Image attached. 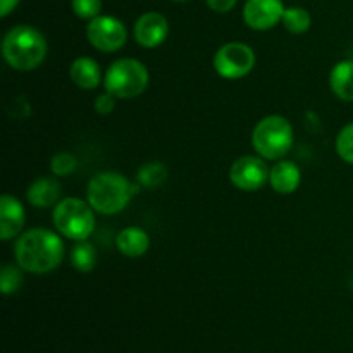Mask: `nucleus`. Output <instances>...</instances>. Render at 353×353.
<instances>
[{
  "label": "nucleus",
  "mask_w": 353,
  "mask_h": 353,
  "mask_svg": "<svg viewBox=\"0 0 353 353\" xmlns=\"http://www.w3.org/2000/svg\"><path fill=\"white\" fill-rule=\"evenodd\" d=\"M19 0H0V16L6 17L17 7Z\"/></svg>",
  "instance_id": "nucleus-27"
},
{
  "label": "nucleus",
  "mask_w": 353,
  "mask_h": 353,
  "mask_svg": "<svg viewBox=\"0 0 353 353\" xmlns=\"http://www.w3.org/2000/svg\"><path fill=\"white\" fill-rule=\"evenodd\" d=\"M61 183L55 178H38L31 183L26 192L28 202L38 209H47V207L57 205L61 202Z\"/></svg>",
  "instance_id": "nucleus-13"
},
{
  "label": "nucleus",
  "mask_w": 353,
  "mask_h": 353,
  "mask_svg": "<svg viewBox=\"0 0 353 353\" xmlns=\"http://www.w3.org/2000/svg\"><path fill=\"white\" fill-rule=\"evenodd\" d=\"M71 264L79 272H92L97 265V250L90 241H78L71 248Z\"/></svg>",
  "instance_id": "nucleus-18"
},
{
  "label": "nucleus",
  "mask_w": 353,
  "mask_h": 353,
  "mask_svg": "<svg viewBox=\"0 0 353 353\" xmlns=\"http://www.w3.org/2000/svg\"><path fill=\"white\" fill-rule=\"evenodd\" d=\"M336 152L340 155V159H343L348 164H353V123L347 124L338 133Z\"/></svg>",
  "instance_id": "nucleus-23"
},
{
  "label": "nucleus",
  "mask_w": 353,
  "mask_h": 353,
  "mask_svg": "<svg viewBox=\"0 0 353 353\" xmlns=\"http://www.w3.org/2000/svg\"><path fill=\"white\" fill-rule=\"evenodd\" d=\"M330 86L338 99L353 102V61H341L330 74Z\"/></svg>",
  "instance_id": "nucleus-17"
},
{
  "label": "nucleus",
  "mask_w": 353,
  "mask_h": 353,
  "mask_svg": "<svg viewBox=\"0 0 353 353\" xmlns=\"http://www.w3.org/2000/svg\"><path fill=\"white\" fill-rule=\"evenodd\" d=\"M255 65V54L252 47L231 41L223 45L214 57V69L224 79L245 78Z\"/></svg>",
  "instance_id": "nucleus-7"
},
{
  "label": "nucleus",
  "mask_w": 353,
  "mask_h": 353,
  "mask_svg": "<svg viewBox=\"0 0 353 353\" xmlns=\"http://www.w3.org/2000/svg\"><path fill=\"white\" fill-rule=\"evenodd\" d=\"M137 179L143 188L155 190L168 179V168L162 162H147L138 169Z\"/></svg>",
  "instance_id": "nucleus-19"
},
{
  "label": "nucleus",
  "mask_w": 353,
  "mask_h": 353,
  "mask_svg": "<svg viewBox=\"0 0 353 353\" xmlns=\"http://www.w3.org/2000/svg\"><path fill=\"white\" fill-rule=\"evenodd\" d=\"M205 2L216 12H230L236 6L238 0H205Z\"/></svg>",
  "instance_id": "nucleus-26"
},
{
  "label": "nucleus",
  "mask_w": 353,
  "mask_h": 353,
  "mask_svg": "<svg viewBox=\"0 0 353 353\" xmlns=\"http://www.w3.org/2000/svg\"><path fill=\"white\" fill-rule=\"evenodd\" d=\"M2 54L7 64L16 71H33L45 61L47 40L37 28L19 24L3 37Z\"/></svg>",
  "instance_id": "nucleus-2"
},
{
  "label": "nucleus",
  "mask_w": 353,
  "mask_h": 353,
  "mask_svg": "<svg viewBox=\"0 0 353 353\" xmlns=\"http://www.w3.org/2000/svg\"><path fill=\"white\" fill-rule=\"evenodd\" d=\"M24 207L16 196L2 195L0 199V238L12 240L23 231Z\"/></svg>",
  "instance_id": "nucleus-12"
},
{
  "label": "nucleus",
  "mask_w": 353,
  "mask_h": 353,
  "mask_svg": "<svg viewBox=\"0 0 353 353\" xmlns=\"http://www.w3.org/2000/svg\"><path fill=\"white\" fill-rule=\"evenodd\" d=\"M17 265L33 274H45L57 268L64 259V243L50 230L34 228L21 234L16 241Z\"/></svg>",
  "instance_id": "nucleus-1"
},
{
  "label": "nucleus",
  "mask_w": 353,
  "mask_h": 353,
  "mask_svg": "<svg viewBox=\"0 0 353 353\" xmlns=\"http://www.w3.org/2000/svg\"><path fill=\"white\" fill-rule=\"evenodd\" d=\"M86 37L93 48L110 54L124 47L128 40V31L119 19L112 16H97L90 21L86 28Z\"/></svg>",
  "instance_id": "nucleus-8"
},
{
  "label": "nucleus",
  "mask_w": 353,
  "mask_h": 353,
  "mask_svg": "<svg viewBox=\"0 0 353 353\" xmlns=\"http://www.w3.org/2000/svg\"><path fill=\"white\" fill-rule=\"evenodd\" d=\"M76 168H78V159L68 152L54 155L50 161V171L55 176H69L76 171Z\"/></svg>",
  "instance_id": "nucleus-22"
},
{
  "label": "nucleus",
  "mask_w": 353,
  "mask_h": 353,
  "mask_svg": "<svg viewBox=\"0 0 353 353\" xmlns=\"http://www.w3.org/2000/svg\"><path fill=\"white\" fill-rule=\"evenodd\" d=\"M148 69L137 59H119L105 72V92L116 99H134L148 86Z\"/></svg>",
  "instance_id": "nucleus-6"
},
{
  "label": "nucleus",
  "mask_w": 353,
  "mask_h": 353,
  "mask_svg": "<svg viewBox=\"0 0 353 353\" xmlns=\"http://www.w3.org/2000/svg\"><path fill=\"white\" fill-rule=\"evenodd\" d=\"M134 40L145 48H155L164 43L169 34V23L161 12H145L134 23Z\"/></svg>",
  "instance_id": "nucleus-11"
},
{
  "label": "nucleus",
  "mask_w": 353,
  "mask_h": 353,
  "mask_svg": "<svg viewBox=\"0 0 353 353\" xmlns=\"http://www.w3.org/2000/svg\"><path fill=\"white\" fill-rule=\"evenodd\" d=\"M23 285V272L21 268H16L12 264H6L0 271V290L3 295H10V293L17 292Z\"/></svg>",
  "instance_id": "nucleus-21"
},
{
  "label": "nucleus",
  "mask_w": 353,
  "mask_h": 353,
  "mask_svg": "<svg viewBox=\"0 0 353 353\" xmlns=\"http://www.w3.org/2000/svg\"><path fill=\"white\" fill-rule=\"evenodd\" d=\"M72 10L79 19H95L102 10V0H72Z\"/></svg>",
  "instance_id": "nucleus-24"
},
{
  "label": "nucleus",
  "mask_w": 353,
  "mask_h": 353,
  "mask_svg": "<svg viewBox=\"0 0 353 353\" xmlns=\"http://www.w3.org/2000/svg\"><path fill=\"white\" fill-rule=\"evenodd\" d=\"M117 250L130 259H138L145 255L150 248V236L145 230L138 226L124 228L116 238Z\"/></svg>",
  "instance_id": "nucleus-15"
},
{
  "label": "nucleus",
  "mask_w": 353,
  "mask_h": 353,
  "mask_svg": "<svg viewBox=\"0 0 353 353\" xmlns=\"http://www.w3.org/2000/svg\"><path fill=\"white\" fill-rule=\"evenodd\" d=\"M283 0H247L243 7V21L255 31H268L283 21Z\"/></svg>",
  "instance_id": "nucleus-10"
},
{
  "label": "nucleus",
  "mask_w": 353,
  "mask_h": 353,
  "mask_svg": "<svg viewBox=\"0 0 353 353\" xmlns=\"http://www.w3.org/2000/svg\"><path fill=\"white\" fill-rule=\"evenodd\" d=\"M172 2H188V0H172Z\"/></svg>",
  "instance_id": "nucleus-28"
},
{
  "label": "nucleus",
  "mask_w": 353,
  "mask_h": 353,
  "mask_svg": "<svg viewBox=\"0 0 353 353\" xmlns=\"http://www.w3.org/2000/svg\"><path fill=\"white\" fill-rule=\"evenodd\" d=\"M138 192L137 185L114 171H103L93 176L86 188V202L99 214L112 216L128 207Z\"/></svg>",
  "instance_id": "nucleus-3"
},
{
  "label": "nucleus",
  "mask_w": 353,
  "mask_h": 353,
  "mask_svg": "<svg viewBox=\"0 0 353 353\" xmlns=\"http://www.w3.org/2000/svg\"><path fill=\"white\" fill-rule=\"evenodd\" d=\"M261 155H243L236 159L230 168V181L243 192H257L269 181L271 169Z\"/></svg>",
  "instance_id": "nucleus-9"
},
{
  "label": "nucleus",
  "mask_w": 353,
  "mask_h": 353,
  "mask_svg": "<svg viewBox=\"0 0 353 353\" xmlns=\"http://www.w3.org/2000/svg\"><path fill=\"white\" fill-rule=\"evenodd\" d=\"M114 107H116V97L110 95L109 92L102 93V95H99L95 99V110L99 114H102V116L112 112Z\"/></svg>",
  "instance_id": "nucleus-25"
},
{
  "label": "nucleus",
  "mask_w": 353,
  "mask_h": 353,
  "mask_svg": "<svg viewBox=\"0 0 353 353\" xmlns=\"http://www.w3.org/2000/svg\"><path fill=\"white\" fill-rule=\"evenodd\" d=\"M69 78L79 88L95 90L100 85V79H102L99 62L93 61L92 57H78L71 64Z\"/></svg>",
  "instance_id": "nucleus-16"
},
{
  "label": "nucleus",
  "mask_w": 353,
  "mask_h": 353,
  "mask_svg": "<svg viewBox=\"0 0 353 353\" xmlns=\"http://www.w3.org/2000/svg\"><path fill=\"white\" fill-rule=\"evenodd\" d=\"M255 152L265 161H278L290 152L293 145V126L283 116H268L259 121L252 133Z\"/></svg>",
  "instance_id": "nucleus-4"
},
{
  "label": "nucleus",
  "mask_w": 353,
  "mask_h": 353,
  "mask_svg": "<svg viewBox=\"0 0 353 353\" xmlns=\"http://www.w3.org/2000/svg\"><path fill=\"white\" fill-rule=\"evenodd\" d=\"M283 24L290 33L302 34L310 28L312 17L302 7H290V9H285V14H283Z\"/></svg>",
  "instance_id": "nucleus-20"
},
{
  "label": "nucleus",
  "mask_w": 353,
  "mask_h": 353,
  "mask_svg": "<svg viewBox=\"0 0 353 353\" xmlns=\"http://www.w3.org/2000/svg\"><path fill=\"white\" fill-rule=\"evenodd\" d=\"M54 226L62 236L69 240H88L95 230L93 207L76 196L61 200L54 209Z\"/></svg>",
  "instance_id": "nucleus-5"
},
{
  "label": "nucleus",
  "mask_w": 353,
  "mask_h": 353,
  "mask_svg": "<svg viewBox=\"0 0 353 353\" xmlns=\"http://www.w3.org/2000/svg\"><path fill=\"white\" fill-rule=\"evenodd\" d=\"M300 181H302V172L295 162H276L269 172V183H271L272 190L281 195H290L295 192L300 186Z\"/></svg>",
  "instance_id": "nucleus-14"
}]
</instances>
